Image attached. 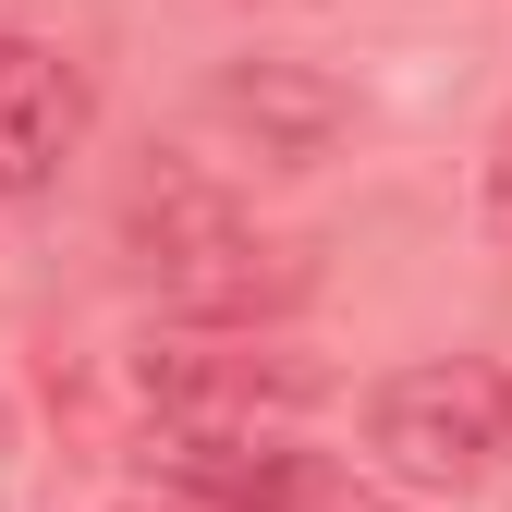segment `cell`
<instances>
[{"instance_id": "cell-4", "label": "cell", "mask_w": 512, "mask_h": 512, "mask_svg": "<svg viewBox=\"0 0 512 512\" xmlns=\"http://www.w3.org/2000/svg\"><path fill=\"white\" fill-rule=\"evenodd\" d=\"M147 488L183 500V512H305L330 488V464L293 452L269 427H220V415H159L147 439Z\"/></svg>"}, {"instance_id": "cell-6", "label": "cell", "mask_w": 512, "mask_h": 512, "mask_svg": "<svg viewBox=\"0 0 512 512\" xmlns=\"http://www.w3.org/2000/svg\"><path fill=\"white\" fill-rule=\"evenodd\" d=\"M208 122H232L269 171H305V159L354 122V98H342L330 74H293V61H232V74L208 86Z\"/></svg>"}, {"instance_id": "cell-3", "label": "cell", "mask_w": 512, "mask_h": 512, "mask_svg": "<svg viewBox=\"0 0 512 512\" xmlns=\"http://www.w3.org/2000/svg\"><path fill=\"white\" fill-rule=\"evenodd\" d=\"M342 378L293 354V342H256V330H196L183 317V342H147L135 354V403L147 415H220V427H269V415H305L330 403Z\"/></svg>"}, {"instance_id": "cell-8", "label": "cell", "mask_w": 512, "mask_h": 512, "mask_svg": "<svg viewBox=\"0 0 512 512\" xmlns=\"http://www.w3.org/2000/svg\"><path fill=\"white\" fill-rule=\"evenodd\" d=\"M159 512H183V500H159Z\"/></svg>"}, {"instance_id": "cell-2", "label": "cell", "mask_w": 512, "mask_h": 512, "mask_svg": "<svg viewBox=\"0 0 512 512\" xmlns=\"http://www.w3.org/2000/svg\"><path fill=\"white\" fill-rule=\"evenodd\" d=\"M366 452L391 488H488L512 464V366H403L366 391Z\"/></svg>"}, {"instance_id": "cell-1", "label": "cell", "mask_w": 512, "mask_h": 512, "mask_svg": "<svg viewBox=\"0 0 512 512\" xmlns=\"http://www.w3.org/2000/svg\"><path fill=\"white\" fill-rule=\"evenodd\" d=\"M122 256H135V281L196 317V330H269L317 293V256L305 244H269L244 232V208L196 171H147L135 196H122Z\"/></svg>"}, {"instance_id": "cell-5", "label": "cell", "mask_w": 512, "mask_h": 512, "mask_svg": "<svg viewBox=\"0 0 512 512\" xmlns=\"http://www.w3.org/2000/svg\"><path fill=\"white\" fill-rule=\"evenodd\" d=\"M74 135H86V74L37 37H0V196H37L74 159Z\"/></svg>"}, {"instance_id": "cell-7", "label": "cell", "mask_w": 512, "mask_h": 512, "mask_svg": "<svg viewBox=\"0 0 512 512\" xmlns=\"http://www.w3.org/2000/svg\"><path fill=\"white\" fill-rule=\"evenodd\" d=\"M488 232H500V244H512V135H500V147H488Z\"/></svg>"}]
</instances>
